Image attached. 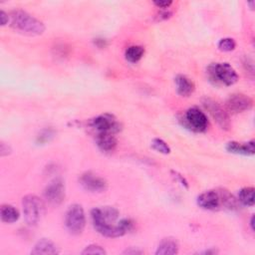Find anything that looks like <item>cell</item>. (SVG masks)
Segmentation results:
<instances>
[{
	"instance_id": "1",
	"label": "cell",
	"mask_w": 255,
	"mask_h": 255,
	"mask_svg": "<svg viewBox=\"0 0 255 255\" xmlns=\"http://www.w3.org/2000/svg\"><path fill=\"white\" fill-rule=\"evenodd\" d=\"M120 211L114 206L95 207L91 210V218L94 228L105 237H121L133 229V221L130 218L119 220Z\"/></svg>"
},
{
	"instance_id": "2",
	"label": "cell",
	"mask_w": 255,
	"mask_h": 255,
	"mask_svg": "<svg viewBox=\"0 0 255 255\" xmlns=\"http://www.w3.org/2000/svg\"><path fill=\"white\" fill-rule=\"evenodd\" d=\"M196 203L200 208L209 211L234 210L238 208L239 204L237 198L224 188L209 189L200 193L196 198Z\"/></svg>"
},
{
	"instance_id": "3",
	"label": "cell",
	"mask_w": 255,
	"mask_h": 255,
	"mask_svg": "<svg viewBox=\"0 0 255 255\" xmlns=\"http://www.w3.org/2000/svg\"><path fill=\"white\" fill-rule=\"evenodd\" d=\"M9 26L17 33L25 36H39L45 30V24L22 9H14L9 13Z\"/></svg>"
},
{
	"instance_id": "4",
	"label": "cell",
	"mask_w": 255,
	"mask_h": 255,
	"mask_svg": "<svg viewBox=\"0 0 255 255\" xmlns=\"http://www.w3.org/2000/svg\"><path fill=\"white\" fill-rule=\"evenodd\" d=\"M209 80L216 85L232 86L238 81V74L228 63H211L206 70Z\"/></svg>"
},
{
	"instance_id": "5",
	"label": "cell",
	"mask_w": 255,
	"mask_h": 255,
	"mask_svg": "<svg viewBox=\"0 0 255 255\" xmlns=\"http://www.w3.org/2000/svg\"><path fill=\"white\" fill-rule=\"evenodd\" d=\"M22 209L26 223L34 226L41 220L45 210V204L39 196L27 194L22 198Z\"/></svg>"
},
{
	"instance_id": "6",
	"label": "cell",
	"mask_w": 255,
	"mask_h": 255,
	"mask_svg": "<svg viewBox=\"0 0 255 255\" xmlns=\"http://www.w3.org/2000/svg\"><path fill=\"white\" fill-rule=\"evenodd\" d=\"M88 125L94 131V134H97V133L117 134L122 130V124L113 114H110V113L101 114L91 119Z\"/></svg>"
},
{
	"instance_id": "7",
	"label": "cell",
	"mask_w": 255,
	"mask_h": 255,
	"mask_svg": "<svg viewBox=\"0 0 255 255\" xmlns=\"http://www.w3.org/2000/svg\"><path fill=\"white\" fill-rule=\"evenodd\" d=\"M65 226L70 234L80 235L86 227V214L82 205L74 203L65 214Z\"/></svg>"
},
{
	"instance_id": "8",
	"label": "cell",
	"mask_w": 255,
	"mask_h": 255,
	"mask_svg": "<svg viewBox=\"0 0 255 255\" xmlns=\"http://www.w3.org/2000/svg\"><path fill=\"white\" fill-rule=\"evenodd\" d=\"M180 121L182 123V126L196 132L205 131L209 126V122L206 115L197 107L189 108L185 112L182 119H180Z\"/></svg>"
},
{
	"instance_id": "9",
	"label": "cell",
	"mask_w": 255,
	"mask_h": 255,
	"mask_svg": "<svg viewBox=\"0 0 255 255\" xmlns=\"http://www.w3.org/2000/svg\"><path fill=\"white\" fill-rule=\"evenodd\" d=\"M202 105L222 129L227 130L230 128L231 123L229 115L217 102L210 98H204L202 100Z\"/></svg>"
},
{
	"instance_id": "10",
	"label": "cell",
	"mask_w": 255,
	"mask_h": 255,
	"mask_svg": "<svg viewBox=\"0 0 255 255\" xmlns=\"http://www.w3.org/2000/svg\"><path fill=\"white\" fill-rule=\"evenodd\" d=\"M44 198L52 205H60L66 196L65 182L61 177L52 179L44 188Z\"/></svg>"
},
{
	"instance_id": "11",
	"label": "cell",
	"mask_w": 255,
	"mask_h": 255,
	"mask_svg": "<svg viewBox=\"0 0 255 255\" xmlns=\"http://www.w3.org/2000/svg\"><path fill=\"white\" fill-rule=\"evenodd\" d=\"M80 185L89 192L100 193L108 188L107 180L93 171H85L79 176Z\"/></svg>"
},
{
	"instance_id": "12",
	"label": "cell",
	"mask_w": 255,
	"mask_h": 255,
	"mask_svg": "<svg viewBox=\"0 0 255 255\" xmlns=\"http://www.w3.org/2000/svg\"><path fill=\"white\" fill-rule=\"evenodd\" d=\"M225 107L229 112L233 114H239L251 110L253 107V100L248 95L235 93L227 98Z\"/></svg>"
},
{
	"instance_id": "13",
	"label": "cell",
	"mask_w": 255,
	"mask_h": 255,
	"mask_svg": "<svg viewBox=\"0 0 255 255\" xmlns=\"http://www.w3.org/2000/svg\"><path fill=\"white\" fill-rule=\"evenodd\" d=\"M225 148L230 153L251 156V155H254L255 153V141L253 139L248 140L246 142L231 140L226 143Z\"/></svg>"
},
{
	"instance_id": "14",
	"label": "cell",
	"mask_w": 255,
	"mask_h": 255,
	"mask_svg": "<svg viewBox=\"0 0 255 255\" xmlns=\"http://www.w3.org/2000/svg\"><path fill=\"white\" fill-rule=\"evenodd\" d=\"M59 253V247L55 242L48 238H42L38 240L31 250V254L33 255H55Z\"/></svg>"
},
{
	"instance_id": "15",
	"label": "cell",
	"mask_w": 255,
	"mask_h": 255,
	"mask_svg": "<svg viewBox=\"0 0 255 255\" xmlns=\"http://www.w3.org/2000/svg\"><path fill=\"white\" fill-rule=\"evenodd\" d=\"M95 140L97 146L103 152H113L118 145V139L114 133H97L95 134Z\"/></svg>"
},
{
	"instance_id": "16",
	"label": "cell",
	"mask_w": 255,
	"mask_h": 255,
	"mask_svg": "<svg viewBox=\"0 0 255 255\" xmlns=\"http://www.w3.org/2000/svg\"><path fill=\"white\" fill-rule=\"evenodd\" d=\"M176 93L181 97H189L195 90L194 82L185 75H177L174 78Z\"/></svg>"
},
{
	"instance_id": "17",
	"label": "cell",
	"mask_w": 255,
	"mask_h": 255,
	"mask_svg": "<svg viewBox=\"0 0 255 255\" xmlns=\"http://www.w3.org/2000/svg\"><path fill=\"white\" fill-rule=\"evenodd\" d=\"M179 251V244L173 237L162 238L155 250L156 255H174Z\"/></svg>"
},
{
	"instance_id": "18",
	"label": "cell",
	"mask_w": 255,
	"mask_h": 255,
	"mask_svg": "<svg viewBox=\"0 0 255 255\" xmlns=\"http://www.w3.org/2000/svg\"><path fill=\"white\" fill-rule=\"evenodd\" d=\"M0 217L4 223H14L19 219L20 213L13 205L3 204L0 207Z\"/></svg>"
},
{
	"instance_id": "19",
	"label": "cell",
	"mask_w": 255,
	"mask_h": 255,
	"mask_svg": "<svg viewBox=\"0 0 255 255\" xmlns=\"http://www.w3.org/2000/svg\"><path fill=\"white\" fill-rule=\"evenodd\" d=\"M254 191H255L254 187H251V186L242 187L238 191V195H237L238 202L244 206H248V207L253 206L255 203Z\"/></svg>"
},
{
	"instance_id": "20",
	"label": "cell",
	"mask_w": 255,
	"mask_h": 255,
	"mask_svg": "<svg viewBox=\"0 0 255 255\" xmlns=\"http://www.w3.org/2000/svg\"><path fill=\"white\" fill-rule=\"evenodd\" d=\"M144 55V48L139 45H132L127 48L125 58L129 63H137Z\"/></svg>"
},
{
	"instance_id": "21",
	"label": "cell",
	"mask_w": 255,
	"mask_h": 255,
	"mask_svg": "<svg viewBox=\"0 0 255 255\" xmlns=\"http://www.w3.org/2000/svg\"><path fill=\"white\" fill-rule=\"evenodd\" d=\"M150 146L152 149H154L155 151L162 153V154H168L171 151L170 146L163 139H161L159 137L152 138V140L150 142Z\"/></svg>"
},
{
	"instance_id": "22",
	"label": "cell",
	"mask_w": 255,
	"mask_h": 255,
	"mask_svg": "<svg viewBox=\"0 0 255 255\" xmlns=\"http://www.w3.org/2000/svg\"><path fill=\"white\" fill-rule=\"evenodd\" d=\"M217 48L221 52H231L236 48V42L233 38L226 37L219 40L217 44Z\"/></svg>"
},
{
	"instance_id": "23",
	"label": "cell",
	"mask_w": 255,
	"mask_h": 255,
	"mask_svg": "<svg viewBox=\"0 0 255 255\" xmlns=\"http://www.w3.org/2000/svg\"><path fill=\"white\" fill-rule=\"evenodd\" d=\"M83 255L88 254H98V255H106L107 251L105 248L99 244H90L84 248V250L81 252Z\"/></svg>"
},
{
	"instance_id": "24",
	"label": "cell",
	"mask_w": 255,
	"mask_h": 255,
	"mask_svg": "<svg viewBox=\"0 0 255 255\" xmlns=\"http://www.w3.org/2000/svg\"><path fill=\"white\" fill-rule=\"evenodd\" d=\"M170 173H171V175H172V177L176 180V181H178L183 187H185V188H188V181L186 180V178L181 174V173H179L178 171H176V170H170Z\"/></svg>"
},
{
	"instance_id": "25",
	"label": "cell",
	"mask_w": 255,
	"mask_h": 255,
	"mask_svg": "<svg viewBox=\"0 0 255 255\" xmlns=\"http://www.w3.org/2000/svg\"><path fill=\"white\" fill-rule=\"evenodd\" d=\"M172 15V12L169 11L168 9H159V11L155 15L156 21H164L170 18Z\"/></svg>"
},
{
	"instance_id": "26",
	"label": "cell",
	"mask_w": 255,
	"mask_h": 255,
	"mask_svg": "<svg viewBox=\"0 0 255 255\" xmlns=\"http://www.w3.org/2000/svg\"><path fill=\"white\" fill-rule=\"evenodd\" d=\"M54 136V133L51 129H44L42 132L38 135V141L39 142H46L49 141L51 137Z\"/></svg>"
},
{
	"instance_id": "27",
	"label": "cell",
	"mask_w": 255,
	"mask_h": 255,
	"mask_svg": "<svg viewBox=\"0 0 255 255\" xmlns=\"http://www.w3.org/2000/svg\"><path fill=\"white\" fill-rule=\"evenodd\" d=\"M11 151H12V148L8 143H6L4 141L0 142V155L2 157L9 155L11 153Z\"/></svg>"
},
{
	"instance_id": "28",
	"label": "cell",
	"mask_w": 255,
	"mask_h": 255,
	"mask_svg": "<svg viewBox=\"0 0 255 255\" xmlns=\"http://www.w3.org/2000/svg\"><path fill=\"white\" fill-rule=\"evenodd\" d=\"M153 5H155L159 9H168V7L172 4V1H167V0H157L152 2Z\"/></svg>"
},
{
	"instance_id": "29",
	"label": "cell",
	"mask_w": 255,
	"mask_h": 255,
	"mask_svg": "<svg viewBox=\"0 0 255 255\" xmlns=\"http://www.w3.org/2000/svg\"><path fill=\"white\" fill-rule=\"evenodd\" d=\"M142 253L143 251L140 250L138 247H128L125 251H123V254H126V255H137Z\"/></svg>"
},
{
	"instance_id": "30",
	"label": "cell",
	"mask_w": 255,
	"mask_h": 255,
	"mask_svg": "<svg viewBox=\"0 0 255 255\" xmlns=\"http://www.w3.org/2000/svg\"><path fill=\"white\" fill-rule=\"evenodd\" d=\"M9 13H6L4 10L0 11V23L1 26H5L9 24Z\"/></svg>"
},
{
	"instance_id": "31",
	"label": "cell",
	"mask_w": 255,
	"mask_h": 255,
	"mask_svg": "<svg viewBox=\"0 0 255 255\" xmlns=\"http://www.w3.org/2000/svg\"><path fill=\"white\" fill-rule=\"evenodd\" d=\"M219 251L213 247H210L208 249H205L203 251H200L198 252V254H204V255H214V254H217Z\"/></svg>"
},
{
	"instance_id": "32",
	"label": "cell",
	"mask_w": 255,
	"mask_h": 255,
	"mask_svg": "<svg viewBox=\"0 0 255 255\" xmlns=\"http://www.w3.org/2000/svg\"><path fill=\"white\" fill-rule=\"evenodd\" d=\"M249 225H250L251 230H254V215H252V216H251V218H250V222H249Z\"/></svg>"
}]
</instances>
